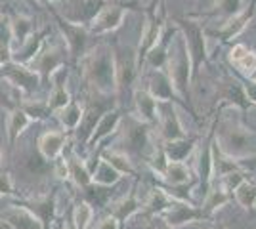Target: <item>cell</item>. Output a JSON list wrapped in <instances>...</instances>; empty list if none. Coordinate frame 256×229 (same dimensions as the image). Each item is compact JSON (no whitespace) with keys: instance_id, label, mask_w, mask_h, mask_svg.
I'll return each mask as SVG.
<instances>
[{"instance_id":"obj_32","label":"cell","mask_w":256,"mask_h":229,"mask_svg":"<svg viewBox=\"0 0 256 229\" xmlns=\"http://www.w3.org/2000/svg\"><path fill=\"white\" fill-rule=\"evenodd\" d=\"M0 216L8 220L14 229H44L40 220L36 216H32L29 210H25L23 207H18V205H12Z\"/></svg>"},{"instance_id":"obj_8","label":"cell","mask_w":256,"mask_h":229,"mask_svg":"<svg viewBox=\"0 0 256 229\" xmlns=\"http://www.w3.org/2000/svg\"><path fill=\"white\" fill-rule=\"evenodd\" d=\"M0 78L10 82L12 86L16 88L20 94H23L27 99H31V96L42 86L40 82V76L36 71H32L29 65H22V63H4L0 65Z\"/></svg>"},{"instance_id":"obj_47","label":"cell","mask_w":256,"mask_h":229,"mask_svg":"<svg viewBox=\"0 0 256 229\" xmlns=\"http://www.w3.org/2000/svg\"><path fill=\"white\" fill-rule=\"evenodd\" d=\"M96 229H118V224L111 218V216H107V218H104L100 224H98Z\"/></svg>"},{"instance_id":"obj_34","label":"cell","mask_w":256,"mask_h":229,"mask_svg":"<svg viewBox=\"0 0 256 229\" xmlns=\"http://www.w3.org/2000/svg\"><path fill=\"white\" fill-rule=\"evenodd\" d=\"M10 21V34H12V46L14 50L22 48L23 44L27 42V38L34 33V27H32V19L27 15H14Z\"/></svg>"},{"instance_id":"obj_18","label":"cell","mask_w":256,"mask_h":229,"mask_svg":"<svg viewBox=\"0 0 256 229\" xmlns=\"http://www.w3.org/2000/svg\"><path fill=\"white\" fill-rule=\"evenodd\" d=\"M144 88L150 92L151 98L155 99L157 103H172V101L178 99L170 76L166 75L164 69L150 71V73H148V82H146Z\"/></svg>"},{"instance_id":"obj_27","label":"cell","mask_w":256,"mask_h":229,"mask_svg":"<svg viewBox=\"0 0 256 229\" xmlns=\"http://www.w3.org/2000/svg\"><path fill=\"white\" fill-rule=\"evenodd\" d=\"M48 33H50V29H48V27H46V29H40V31H36V33H32L22 48L14 50V54H12V61L22 63V65H29V63H32V59L40 54V50L44 48Z\"/></svg>"},{"instance_id":"obj_13","label":"cell","mask_w":256,"mask_h":229,"mask_svg":"<svg viewBox=\"0 0 256 229\" xmlns=\"http://www.w3.org/2000/svg\"><path fill=\"white\" fill-rule=\"evenodd\" d=\"M16 205L29 210L32 216H36L44 229H50L56 220V212H58V193L52 191V193L34 197V199H20Z\"/></svg>"},{"instance_id":"obj_40","label":"cell","mask_w":256,"mask_h":229,"mask_svg":"<svg viewBox=\"0 0 256 229\" xmlns=\"http://www.w3.org/2000/svg\"><path fill=\"white\" fill-rule=\"evenodd\" d=\"M162 191L170 197L174 203H186V205H193V191L197 187V178L188 182V184H182V186H160Z\"/></svg>"},{"instance_id":"obj_7","label":"cell","mask_w":256,"mask_h":229,"mask_svg":"<svg viewBox=\"0 0 256 229\" xmlns=\"http://www.w3.org/2000/svg\"><path fill=\"white\" fill-rule=\"evenodd\" d=\"M50 13L54 15V21L58 25V29L64 34L65 44H67V54L71 57L73 65L76 67V63L80 61V57L88 52V36H90L88 27L80 25V23L67 21L60 11L54 10V6H50Z\"/></svg>"},{"instance_id":"obj_25","label":"cell","mask_w":256,"mask_h":229,"mask_svg":"<svg viewBox=\"0 0 256 229\" xmlns=\"http://www.w3.org/2000/svg\"><path fill=\"white\" fill-rule=\"evenodd\" d=\"M6 105V134H8V145L10 149L16 147V143L20 140L23 132L29 128L32 120L23 113V109L20 105H8V103H2Z\"/></svg>"},{"instance_id":"obj_54","label":"cell","mask_w":256,"mask_h":229,"mask_svg":"<svg viewBox=\"0 0 256 229\" xmlns=\"http://www.w3.org/2000/svg\"><path fill=\"white\" fill-rule=\"evenodd\" d=\"M25 2H29L32 8H38V2H36V0H25Z\"/></svg>"},{"instance_id":"obj_24","label":"cell","mask_w":256,"mask_h":229,"mask_svg":"<svg viewBox=\"0 0 256 229\" xmlns=\"http://www.w3.org/2000/svg\"><path fill=\"white\" fill-rule=\"evenodd\" d=\"M50 94H48V98H46V103H48V109L54 113H58V111H62L71 101V94H69V90H67V71L64 69H60L56 75L50 78Z\"/></svg>"},{"instance_id":"obj_30","label":"cell","mask_w":256,"mask_h":229,"mask_svg":"<svg viewBox=\"0 0 256 229\" xmlns=\"http://www.w3.org/2000/svg\"><path fill=\"white\" fill-rule=\"evenodd\" d=\"M65 166H67V180H71L78 189H86L92 184V172L88 164L80 157H76L75 153L65 157Z\"/></svg>"},{"instance_id":"obj_3","label":"cell","mask_w":256,"mask_h":229,"mask_svg":"<svg viewBox=\"0 0 256 229\" xmlns=\"http://www.w3.org/2000/svg\"><path fill=\"white\" fill-rule=\"evenodd\" d=\"M214 143L235 163L256 157V132L243 124H226L214 130Z\"/></svg>"},{"instance_id":"obj_4","label":"cell","mask_w":256,"mask_h":229,"mask_svg":"<svg viewBox=\"0 0 256 229\" xmlns=\"http://www.w3.org/2000/svg\"><path fill=\"white\" fill-rule=\"evenodd\" d=\"M174 25L178 27L182 38L186 42L188 54L192 59V78L193 82L199 78L201 67L208 63L210 55H208V42H206V31H204L203 23L193 17H176Z\"/></svg>"},{"instance_id":"obj_19","label":"cell","mask_w":256,"mask_h":229,"mask_svg":"<svg viewBox=\"0 0 256 229\" xmlns=\"http://www.w3.org/2000/svg\"><path fill=\"white\" fill-rule=\"evenodd\" d=\"M254 13H256V0H250L248 6H245V8L239 11L237 15H234L232 19L224 21V25H222L218 31H214L212 34L218 36L222 42H232L234 38H237V36L248 27V23L252 21Z\"/></svg>"},{"instance_id":"obj_43","label":"cell","mask_w":256,"mask_h":229,"mask_svg":"<svg viewBox=\"0 0 256 229\" xmlns=\"http://www.w3.org/2000/svg\"><path fill=\"white\" fill-rule=\"evenodd\" d=\"M245 6H243V0H218L216 2V6H214V10L210 11H204L203 15H214V17H224L226 21L228 19H232L234 15H237L239 11L243 10Z\"/></svg>"},{"instance_id":"obj_14","label":"cell","mask_w":256,"mask_h":229,"mask_svg":"<svg viewBox=\"0 0 256 229\" xmlns=\"http://www.w3.org/2000/svg\"><path fill=\"white\" fill-rule=\"evenodd\" d=\"M138 182H134V186L130 187L128 195L120 197L118 201L107 205V210H109V216L115 220L118 224V229H126V224L130 218H134L136 214L142 212V201L138 199Z\"/></svg>"},{"instance_id":"obj_11","label":"cell","mask_w":256,"mask_h":229,"mask_svg":"<svg viewBox=\"0 0 256 229\" xmlns=\"http://www.w3.org/2000/svg\"><path fill=\"white\" fill-rule=\"evenodd\" d=\"M214 130H216V122L210 126V132L203 142L201 149L197 153V161H195V172H197V187L201 189L203 197L208 193V189L212 187V145H214Z\"/></svg>"},{"instance_id":"obj_20","label":"cell","mask_w":256,"mask_h":229,"mask_svg":"<svg viewBox=\"0 0 256 229\" xmlns=\"http://www.w3.org/2000/svg\"><path fill=\"white\" fill-rule=\"evenodd\" d=\"M69 140V134L62 130H48L36 142L38 155L42 157L46 163H56L65 151V145Z\"/></svg>"},{"instance_id":"obj_37","label":"cell","mask_w":256,"mask_h":229,"mask_svg":"<svg viewBox=\"0 0 256 229\" xmlns=\"http://www.w3.org/2000/svg\"><path fill=\"white\" fill-rule=\"evenodd\" d=\"M120 180H122V176L118 174L117 170L107 163V161H104L102 155H100V161L92 168V184L102 187H113L117 186Z\"/></svg>"},{"instance_id":"obj_56","label":"cell","mask_w":256,"mask_h":229,"mask_svg":"<svg viewBox=\"0 0 256 229\" xmlns=\"http://www.w3.org/2000/svg\"><path fill=\"white\" fill-rule=\"evenodd\" d=\"M254 159H256V157H254Z\"/></svg>"},{"instance_id":"obj_10","label":"cell","mask_w":256,"mask_h":229,"mask_svg":"<svg viewBox=\"0 0 256 229\" xmlns=\"http://www.w3.org/2000/svg\"><path fill=\"white\" fill-rule=\"evenodd\" d=\"M128 4H107L96 13V17L88 25V33L94 36H102V34L113 33L122 25L124 17H126Z\"/></svg>"},{"instance_id":"obj_42","label":"cell","mask_w":256,"mask_h":229,"mask_svg":"<svg viewBox=\"0 0 256 229\" xmlns=\"http://www.w3.org/2000/svg\"><path fill=\"white\" fill-rule=\"evenodd\" d=\"M94 220V208L92 205H88L86 201H78L71 212V222L75 229H90Z\"/></svg>"},{"instance_id":"obj_41","label":"cell","mask_w":256,"mask_h":229,"mask_svg":"<svg viewBox=\"0 0 256 229\" xmlns=\"http://www.w3.org/2000/svg\"><path fill=\"white\" fill-rule=\"evenodd\" d=\"M18 105L31 120H46L48 117H52V111L48 109L46 99H23Z\"/></svg>"},{"instance_id":"obj_33","label":"cell","mask_w":256,"mask_h":229,"mask_svg":"<svg viewBox=\"0 0 256 229\" xmlns=\"http://www.w3.org/2000/svg\"><path fill=\"white\" fill-rule=\"evenodd\" d=\"M54 115L58 117L60 124L64 126V130L67 132V134H73V132L78 128L80 120H82V115H84V105H82L80 101H76V99H71L64 109L58 111V113H54Z\"/></svg>"},{"instance_id":"obj_17","label":"cell","mask_w":256,"mask_h":229,"mask_svg":"<svg viewBox=\"0 0 256 229\" xmlns=\"http://www.w3.org/2000/svg\"><path fill=\"white\" fill-rule=\"evenodd\" d=\"M122 111L118 109V107H113V109L106 111L104 115H102V119L98 120L96 128L92 132V136H90V140L86 142V149H96L100 143L107 140L109 136H113V134H117L120 130V124H122Z\"/></svg>"},{"instance_id":"obj_48","label":"cell","mask_w":256,"mask_h":229,"mask_svg":"<svg viewBox=\"0 0 256 229\" xmlns=\"http://www.w3.org/2000/svg\"><path fill=\"white\" fill-rule=\"evenodd\" d=\"M151 222V226H150V229H172L164 220H162V216H157V218H151L150 220Z\"/></svg>"},{"instance_id":"obj_46","label":"cell","mask_w":256,"mask_h":229,"mask_svg":"<svg viewBox=\"0 0 256 229\" xmlns=\"http://www.w3.org/2000/svg\"><path fill=\"white\" fill-rule=\"evenodd\" d=\"M241 82H243V88H245V94H246V99H248V103L256 107V84L252 82V80H248V78L241 80Z\"/></svg>"},{"instance_id":"obj_26","label":"cell","mask_w":256,"mask_h":229,"mask_svg":"<svg viewBox=\"0 0 256 229\" xmlns=\"http://www.w3.org/2000/svg\"><path fill=\"white\" fill-rule=\"evenodd\" d=\"M220 99L226 105H232V107H237L241 113H246L252 105L248 103L245 94V88H243V82L235 76H228L222 84V92H220Z\"/></svg>"},{"instance_id":"obj_50","label":"cell","mask_w":256,"mask_h":229,"mask_svg":"<svg viewBox=\"0 0 256 229\" xmlns=\"http://www.w3.org/2000/svg\"><path fill=\"white\" fill-rule=\"evenodd\" d=\"M64 229H75V226H73V222H71V218H65Z\"/></svg>"},{"instance_id":"obj_35","label":"cell","mask_w":256,"mask_h":229,"mask_svg":"<svg viewBox=\"0 0 256 229\" xmlns=\"http://www.w3.org/2000/svg\"><path fill=\"white\" fill-rule=\"evenodd\" d=\"M160 180H162V186H182L195 180V176L188 163H168Z\"/></svg>"},{"instance_id":"obj_2","label":"cell","mask_w":256,"mask_h":229,"mask_svg":"<svg viewBox=\"0 0 256 229\" xmlns=\"http://www.w3.org/2000/svg\"><path fill=\"white\" fill-rule=\"evenodd\" d=\"M164 71H166V75L170 76L178 99H182L184 105L192 113H195L192 107V59H190V54H188V48H186V42L182 38L180 31L172 40L170 54H168V59H166Z\"/></svg>"},{"instance_id":"obj_38","label":"cell","mask_w":256,"mask_h":229,"mask_svg":"<svg viewBox=\"0 0 256 229\" xmlns=\"http://www.w3.org/2000/svg\"><path fill=\"white\" fill-rule=\"evenodd\" d=\"M230 201H234L232 197L228 195V193H224L220 187H210L208 189V193L203 197V205H201V210H203L206 216H210V218H214V214L220 210L222 207H226Z\"/></svg>"},{"instance_id":"obj_22","label":"cell","mask_w":256,"mask_h":229,"mask_svg":"<svg viewBox=\"0 0 256 229\" xmlns=\"http://www.w3.org/2000/svg\"><path fill=\"white\" fill-rule=\"evenodd\" d=\"M109 109H111V107H106L102 101H98L96 103L94 99H90V101L84 105V115H82V120H80L78 128L75 130L76 142L80 143L82 147H86V142L90 140L92 132H94V128H96L98 120L102 119V115Z\"/></svg>"},{"instance_id":"obj_1","label":"cell","mask_w":256,"mask_h":229,"mask_svg":"<svg viewBox=\"0 0 256 229\" xmlns=\"http://www.w3.org/2000/svg\"><path fill=\"white\" fill-rule=\"evenodd\" d=\"M80 67V76L84 88L98 98H117V63H115V50L106 44H98L90 48L80 61L76 63Z\"/></svg>"},{"instance_id":"obj_28","label":"cell","mask_w":256,"mask_h":229,"mask_svg":"<svg viewBox=\"0 0 256 229\" xmlns=\"http://www.w3.org/2000/svg\"><path fill=\"white\" fill-rule=\"evenodd\" d=\"M199 140H201L199 136H186L176 142H160V145H162V151L166 155L168 163H186L195 153Z\"/></svg>"},{"instance_id":"obj_5","label":"cell","mask_w":256,"mask_h":229,"mask_svg":"<svg viewBox=\"0 0 256 229\" xmlns=\"http://www.w3.org/2000/svg\"><path fill=\"white\" fill-rule=\"evenodd\" d=\"M164 13H162V0H153V4L146 8V19H144V27H142V33H140V42L136 48V67H138V73L144 67V59L146 55L150 54L151 50L157 46V42L162 36L164 31Z\"/></svg>"},{"instance_id":"obj_16","label":"cell","mask_w":256,"mask_h":229,"mask_svg":"<svg viewBox=\"0 0 256 229\" xmlns=\"http://www.w3.org/2000/svg\"><path fill=\"white\" fill-rule=\"evenodd\" d=\"M67 2V11H62L67 21L80 23V25H90V21L96 17V13L104 6H107L109 2L107 0H62Z\"/></svg>"},{"instance_id":"obj_21","label":"cell","mask_w":256,"mask_h":229,"mask_svg":"<svg viewBox=\"0 0 256 229\" xmlns=\"http://www.w3.org/2000/svg\"><path fill=\"white\" fill-rule=\"evenodd\" d=\"M132 99H134V115L142 122L155 126L159 119V103L151 98V94L146 88H134L132 90Z\"/></svg>"},{"instance_id":"obj_53","label":"cell","mask_w":256,"mask_h":229,"mask_svg":"<svg viewBox=\"0 0 256 229\" xmlns=\"http://www.w3.org/2000/svg\"><path fill=\"white\" fill-rule=\"evenodd\" d=\"M248 80H252V82L256 84V69L252 71V73H250V75H248Z\"/></svg>"},{"instance_id":"obj_9","label":"cell","mask_w":256,"mask_h":229,"mask_svg":"<svg viewBox=\"0 0 256 229\" xmlns=\"http://www.w3.org/2000/svg\"><path fill=\"white\" fill-rule=\"evenodd\" d=\"M67 63V52L65 48L58 46V44H44V48L40 50V54L32 59V65L34 71L40 76V82L44 86L50 84V78H52L60 69H64Z\"/></svg>"},{"instance_id":"obj_49","label":"cell","mask_w":256,"mask_h":229,"mask_svg":"<svg viewBox=\"0 0 256 229\" xmlns=\"http://www.w3.org/2000/svg\"><path fill=\"white\" fill-rule=\"evenodd\" d=\"M0 229H14V228H12V224L8 222V220L0 216Z\"/></svg>"},{"instance_id":"obj_55","label":"cell","mask_w":256,"mask_h":229,"mask_svg":"<svg viewBox=\"0 0 256 229\" xmlns=\"http://www.w3.org/2000/svg\"><path fill=\"white\" fill-rule=\"evenodd\" d=\"M0 15H2V13H0Z\"/></svg>"},{"instance_id":"obj_51","label":"cell","mask_w":256,"mask_h":229,"mask_svg":"<svg viewBox=\"0 0 256 229\" xmlns=\"http://www.w3.org/2000/svg\"><path fill=\"white\" fill-rule=\"evenodd\" d=\"M208 229H226L224 224H214V226H210Z\"/></svg>"},{"instance_id":"obj_45","label":"cell","mask_w":256,"mask_h":229,"mask_svg":"<svg viewBox=\"0 0 256 229\" xmlns=\"http://www.w3.org/2000/svg\"><path fill=\"white\" fill-rule=\"evenodd\" d=\"M16 191H14V180H12V174L8 170L0 172V199L4 197H14Z\"/></svg>"},{"instance_id":"obj_52","label":"cell","mask_w":256,"mask_h":229,"mask_svg":"<svg viewBox=\"0 0 256 229\" xmlns=\"http://www.w3.org/2000/svg\"><path fill=\"white\" fill-rule=\"evenodd\" d=\"M4 163V147H2V143H0V164Z\"/></svg>"},{"instance_id":"obj_12","label":"cell","mask_w":256,"mask_h":229,"mask_svg":"<svg viewBox=\"0 0 256 229\" xmlns=\"http://www.w3.org/2000/svg\"><path fill=\"white\" fill-rule=\"evenodd\" d=\"M159 140L160 142H176L188 136L180 120V115L176 111L174 101L172 103H159Z\"/></svg>"},{"instance_id":"obj_29","label":"cell","mask_w":256,"mask_h":229,"mask_svg":"<svg viewBox=\"0 0 256 229\" xmlns=\"http://www.w3.org/2000/svg\"><path fill=\"white\" fill-rule=\"evenodd\" d=\"M172 203H174V201L162 191V187L155 186L150 191V195H148V199H146V203L142 205V214H144L148 220L162 216V214L170 208Z\"/></svg>"},{"instance_id":"obj_44","label":"cell","mask_w":256,"mask_h":229,"mask_svg":"<svg viewBox=\"0 0 256 229\" xmlns=\"http://www.w3.org/2000/svg\"><path fill=\"white\" fill-rule=\"evenodd\" d=\"M246 176H248V174H246V170H243V168H239V170H234V172H230V174L222 176V178L218 180V187H220L224 193H228V195L232 197V195H234L235 189L241 186L245 180H248Z\"/></svg>"},{"instance_id":"obj_36","label":"cell","mask_w":256,"mask_h":229,"mask_svg":"<svg viewBox=\"0 0 256 229\" xmlns=\"http://www.w3.org/2000/svg\"><path fill=\"white\" fill-rule=\"evenodd\" d=\"M100 155H102V159L107 161V163L111 164L115 170H117L120 176H134L136 174V170H134V166H132V161H130V157H128L126 153L122 151V149H109V147H100Z\"/></svg>"},{"instance_id":"obj_6","label":"cell","mask_w":256,"mask_h":229,"mask_svg":"<svg viewBox=\"0 0 256 229\" xmlns=\"http://www.w3.org/2000/svg\"><path fill=\"white\" fill-rule=\"evenodd\" d=\"M122 151L128 157H144L148 159L150 153L153 151V138H151V128L150 124L142 122L136 115H128L126 119H122Z\"/></svg>"},{"instance_id":"obj_39","label":"cell","mask_w":256,"mask_h":229,"mask_svg":"<svg viewBox=\"0 0 256 229\" xmlns=\"http://www.w3.org/2000/svg\"><path fill=\"white\" fill-rule=\"evenodd\" d=\"M232 199H235V203L243 208V210H252V208H256V184L250 182V180H245L234 191Z\"/></svg>"},{"instance_id":"obj_15","label":"cell","mask_w":256,"mask_h":229,"mask_svg":"<svg viewBox=\"0 0 256 229\" xmlns=\"http://www.w3.org/2000/svg\"><path fill=\"white\" fill-rule=\"evenodd\" d=\"M162 220H164L172 229L188 226V224L212 222V218L206 216L201 208H197L195 205H186V203H172L170 208L162 214Z\"/></svg>"},{"instance_id":"obj_31","label":"cell","mask_w":256,"mask_h":229,"mask_svg":"<svg viewBox=\"0 0 256 229\" xmlns=\"http://www.w3.org/2000/svg\"><path fill=\"white\" fill-rule=\"evenodd\" d=\"M228 59L245 78H248V75L256 69V52L248 50L245 44H235L230 50Z\"/></svg>"},{"instance_id":"obj_23","label":"cell","mask_w":256,"mask_h":229,"mask_svg":"<svg viewBox=\"0 0 256 229\" xmlns=\"http://www.w3.org/2000/svg\"><path fill=\"white\" fill-rule=\"evenodd\" d=\"M115 63H117V75H115V82H117V98H122L128 94L134 80L138 76V67H136V57H122V55L115 54Z\"/></svg>"}]
</instances>
